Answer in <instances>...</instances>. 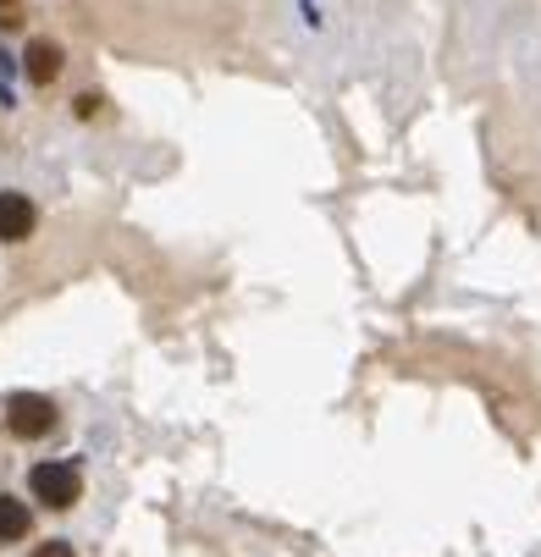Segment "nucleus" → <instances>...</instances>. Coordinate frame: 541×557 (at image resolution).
I'll return each mask as SVG.
<instances>
[{"label":"nucleus","instance_id":"1","mask_svg":"<svg viewBox=\"0 0 541 557\" xmlns=\"http://www.w3.org/2000/svg\"><path fill=\"white\" fill-rule=\"evenodd\" d=\"M7 431L23 436V442L50 436V431H56V404H50V397H39V392H17V397H7Z\"/></svg>","mask_w":541,"mask_h":557},{"label":"nucleus","instance_id":"2","mask_svg":"<svg viewBox=\"0 0 541 557\" xmlns=\"http://www.w3.org/2000/svg\"><path fill=\"white\" fill-rule=\"evenodd\" d=\"M28 481H34V497L45 508H72L77 497H84V474H77L72 463H39Z\"/></svg>","mask_w":541,"mask_h":557},{"label":"nucleus","instance_id":"3","mask_svg":"<svg viewBox=\"0 0 541 557\" xmlns=\"http://www.w3.org/2000/svg\"><path fill=\"white\" fill-rule=\"evenodd\" d=\"M34 221H39V210L28 205V194H0V244L34 237Z\"/></svg>","mask_w":541,"mask_h":557},{"label":"nucleus","instance_id":"4","mask_svg":"<svg viewBox=\"0 0 541 557\" xmlns=\"http://www.w3.org/2000/svg\"><path fill=\"white\" fill-rule=\"evenodd\" d=\"M23 61H28V84H56L61 77V45H50V39H34Z\"/></svg>","mask_w":541,"mask_h":557},{"label":"nucleus","instance_id":"5","mask_svg":"<svg viewBox=\"0 0 541 557\" xmlns=\"http://www.w3.org/2000/svg\"><path fill=\"white\" fill-rule=\"evenodd\" d=\"M28 530H34L28 503H17V497H0V541H23Z\"/></svg>","mask_w":541,"mask_h":557},{"label":"nucleus","instance_id":"6","mask_svg":"<svg viewBox=\"0 0 541 557\" xmlns=\"http://www.w3.org/2000/svg\"><path fill=\"white\" fill-rule=\"evenodd\" d=\"M23 23V0H0V28H17Z\"/></svg>","mask_w":541,"mask_h":557},{"label":"nucleus","instance_id":"7","mask_svg":"<svg viewBox=\"0 0 541 557\" xmlns=\"http://www.w3.org/2000/svg\"><path fill=\"white\" fill-rule=\"evenodd\" d=\"M34 557H72V546H66V541H45Z\"/></svg>","mask_w":541,"mask_h":557}]
</instances>
